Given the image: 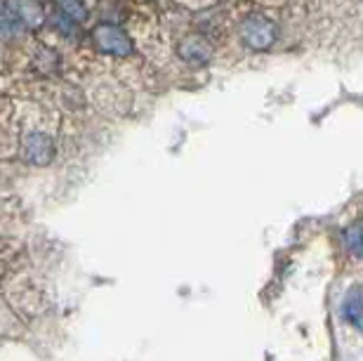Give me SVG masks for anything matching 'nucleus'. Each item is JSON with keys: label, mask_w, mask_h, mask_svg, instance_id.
I'll list each match as a JSON object with an SVG mask.
<instances>
[{"label": "nucleus", "mask_w": 363, "mask_h": 361, "mask_svg": "<svg viewBox=\"0 0 363 361\" xmlns=\"http://www.w3.org/2000/svg\"><path fill=\"white\" fill-rule=\"evenodd\" d=\"M43 24H45V10L38 0H5V33H19L21 28H40Z\"/></svg>", "instance_id": "f257e3e1"}, {"label": "nucleus", "mask_w": 363, "mask_h": 361, "mask_svg": "<svg viewBox=\"0 0 363 361\" xmlns=\"http://www.w3.org/2000/svg\"><path fill=\"white\" fill-rule=\"evenodd\" d=\"M238 35H241V43L248 50L262 52V50H269L276 43L279 28H276L272 19L262 17V14H248V17L238 24Z\"/></svg>", "instance_id": "f03ea898"}, {"label": "nucleus", "mask_w": 363, "mask_h": 361, "mask_svg": "<svg viewBox=\"0 0 363 361\" xmlns=\"http://www.w3.org/2000/svg\"><path fill=\"white\" fill-rule=\"evenodd\" d=\"M92 43L99 52L108 57H130L133 55V38L116 24H97L92 31Z\"/></svg>", "instance_id": "7ed1b4c3"}, {"label": "nucleus", "mask_w": 363, "mask_h": 361, "mask_svg": "<svg viewBox=\"0 0 363 361\" xmlns=\"http://www.w3.org/2000/svg\"><path fill=\"white\" fill-rule=\"evenodd\" d=\"M57 156V144L45 130H31L21 140V158L31 165H50Z\"/></svg>", "instance_id": "20e7f679"}, {"label": "nucleus", "mask_w": 363, "mask_h": 361, "mask_svg": "<svg viewBox=\"0 0 363 361\" xmlns=\"http://www.w3.org/2000/svg\"><path fill=\"white\" fill-rule=\"evenodd\" d=\"M213 40L203 33H189L177 43V55L184 64H191V67H206L213 60Z\"/></svg>", "instance_id": "39448f33"}, {"label": "nucleus", "mask_w": 363, "mask_h": 361, "mask_svg": "<svg viewBox=\"0 0 363 361\" xmlns=\"http://www.w3.org/2000/svg\"><path fill=\"white\" fill-rule=\"evenodd\" d=\"M342 319L350 323V326L363 331V291L361 286H354L347 298L342 302Z\"/></svg>", "instance_id": "423d86ee"}, {"label": "nucleus", "mask_w": 363, "mask_h": 361, "mask_svg": "<svg viewBox=\"0 0 363 361\" xmlns=\"http://www.w3.org/2000/svg\"><path fill=\"white\" fill-rule=\"evenodd\" d=\"M57 3V10H60L64 17H69L71 21H76V24H83V21H88L90 17V10L88 5H85V0H55Z\"/></svg>", "instance_id": "0eeeda50"}, {"label": "nucleus", "mask_w": 363, "mask_h": 361, "mask_svg": "<svg viewBox=\"0 0 363 361\" xmlns=\"http://www.w3.org/2000/svg\"><path fill=\"white\" fill-rule=\"evenodd\" d=\"M345 245L354 257L363 260V220L354 222L352 227L345 229Z\"/></svg>", "instance_id": "6e6552de"}, {"label": "nucleus", "mask_w": 363, "mask_h": 361, "mask_svg": "<svg viewBox=\"0 0 363 361\" xmlns=\"http://www.w3.org/2000/svg\"><path fill=\"white\" fill-rule=\"evenodd\" d=\"M182 5H189V7H206V5H210L213 0H179Z\"/></svg>", "instance_id": "1a4fd4ad"}]
</instances>
